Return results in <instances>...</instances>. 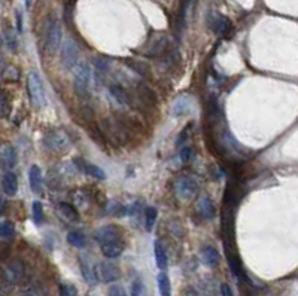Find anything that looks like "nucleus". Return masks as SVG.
<instances>
[{"label": "nucleus", "mask_w": 298, "mask_h": 296, "mask_svg": "<svg viewBox=\"0 0 298 296\" xmlns=\"http://www.w3.org/2000/svg\"><path fill=\"white\" fill-rule=\"evenodd\" d=\"M27 92H28V98L33 107L36 109H42L46 104V95H45V87L42 82V78L39 76L38 71L31 70L27 75Z\"/></svg>", "instance_id": "f257e3e1"}, {"label": "nucleus", "mask_w": 298, "mask_h": 296, "mask_svg": "<svg viewBox=\"0 0 298 296\" xmlns=\"http://www.w3.org/2000/svg\"><path fill=\"white\" fill-rule=\"evenodd\" d=\"M191 157H192V149L186 144L184 149L181 151V161L186 164V162H189L191 161Z\"/></svg>", "instance_id": "c9c22d12"}, {"label": "nucleus", "mask_w": 298, "mask_h": 296, "mask_svg": "<svg viewBox=\"0 0 298 296\" xmlns=\"http://www.w3.org/2000/svg\"><path fill=\"white\" fill-rule=\"evenodd\" d=\"M92 296H95V295H92Z\"/></svg>", "instance_id": "a18cd8bd"}, {"label": "nucleus", "mask_w": 298, "mask_h": 296, "mask_svg": "<svg viewBox=\"0 0 298 296\" xmlns=\"http://www.w3.org/2000/svg\"><path fill=\"white\" fill-rule=\"evenodd\" d=\"M157 284H158V292L160 296H172V283H170V278L169 275L161 271L157 277Z\"/></svg>", "instance_id": "393cba45"}, {"label": "nucleus", "mask_w": 298, "mask_h": 296, "mask_svg": "<svg viewBox=\"0 0 298 296\" xmlns=\"http://www.w3.org/2000/svg\"><path fill=\"white\" fill-rule=\"evenodd\" d=\"M185 296H200V295H198V292H197L194 287H186V290H185Z\"/></svg>", "instance_id": "79ce46f5"}, {"label": "nucleus", "mask_w": 298, "mask_h": 296, "mask_svg": "<svg viewBox=\"0 0 298 296\" xmlns=\"http://www.w3.org/2000/svg\"><path fill=\"white\" fill-rule=\"evenodd\" d=\"M138 91L139 95L142 97V100H145V101H148V103H157V95H155V92L152 91L149 87H146L145 84H139L138 85Z\"/></svg>", "instance_id": "c85d7f7f"}, {"label": "nucleus", "mask_w": 298, "mask_h": 296, "mask_svg": "<svg viewBox=\"0 0 298 296\" xmlns=\"http://www.w3.org/2000/svg\"><path fill=\"white\" fill-rule=\"evenodd\" d=\"M219 293H221V296H234L233 289L229 287V284H227V283H222L219 286Z\"/></svg>", "instance_id": "4c0bfd02"}, {"label": "nucleus", "mask_w": 298, "mask_h": 296, "mask_svg": "<svg viewBox=\"0 0 298 296\" xmlns=\"http://www.w3.org/2000/svg\"><path fill=\"white\" fill-rule=\"evenodd\" d=\"M79 63V48L72 41L68 39L61 48V64L68 70H73Z\"/></svg>", "instance_id": "6e6552de"}, {"label": "nucleus", "mask_w": 298, "mask_h": 296, "mask_svg": "<svg viewBox=\"0 0 298 296\" xmlns=\"http://www.w3.org/2000/svg\"><path fill=\"white\" fill-rule=\"evenodd\" d=\"M24 268L23 264L20 262H12L6 267V271H5V277L9 283H18L21 278H23Z\"/></svg>", "instance_id": "6ab92c4d"}, {"label": "nucleus", "mask_w": 298, "mask_h": 296, "mask_svg": "<svg viewBox=\"0 0 298 296\" xmlns=\"http://www.w3.org/2000/svg\"><path fill=\"white\" fill-rule=\"evenodd\" d=\"M108 213H111V214H114V216L121 217V216L127 214V207L121 204L119 201H111L109 205H108Z\"/></svg>", "instance_id": "7c9ffc66"}, {"label": "nucleus", "mask_w": 298, "mask_h": 296, "mask_svg": "<svg viewBox=\"0 0 298 296\" xmlns=\"http://www.w3.org/2000/svg\"><path fill=\"white\" fill-rule=\"evenodd\" d=\"M186 131H188V127L185 128L182 133H181V136H179V138H178V141H176V146H182V144H184L185 138H186Z\"/></svg>", "instance_id": "a19ab883"}, {"label": "nucleus", "mask_w": 298, "mask_h": 296, "mask_svg": "<svg viewBox=\"0 0 298 296\" xmlns=\"http://www.w3.org/2000/svg\"><path fill=\"white\" fill-rule=\"evenodd\" d=\"M109 296H128V295H127V292H125V289H124V287H121V286H114V287H111V290H109Z\"/></svg>", "instance_id": "e433bc0d"}, {"label": "nucleus", "mask_w": 298, "mask_h": 296, "mask_svg": "<svg viewBox=\"0 0 298 296\" xmlns=\"http://www.w3.org/2000/svg\"><path fill=\"white\" fill-rule=\"evenodd\" d=\"M94 240L98 243V246H103V244H109V243H114V241L124 240V235H122V231L119 227L111 224V225H106V227L97 229L95 234H94Z\"/></svg>", "instance_id": "423d86ee"}, {"label": "nucleus", "mask_w": 298, "mask_h": 296, "mask_svg": "<svg viewBox=\"0 0 298 296\" xmlns=\"http://www.w3.org/2000/svg\"><path fill=\"white\" fill-rule=\"evenodd\" d=\"M97 280H102L103 283H114L119 278V268L114 265L112 262H103L95 267Z\"/></svg>", "instance_id": "9d476101"}, {"label": "nucleus", "mask_w": 298, "mask_h": 296, "mask_svg": "<svg viewBox=\"0 0 298 296\" xmlns=\"http://www.w3.org/2000/svg\"><path fill=\"white\" fill-rule=\"evenodd\" d=\"M192 109H194L192 98L188 97V95H182V97H179V98L175 100V103L172 106V115L176 116V118H181V116L191 114Z\"/></svg>", "instance_id": "f8f14e48"}, {"label": "nucleus", "mask_w": 298, "mask_h": 296, "mask_svg": "<svg viewBox=\"0 0 298 296\" xmlns=\"http://www.w3.org/2000/svg\"><path fill=\"white\" fill-rule=\"evenodd\" d=\"M75 162H76V165H78V168L81 171H84L87 176H90L92 179H97V180H105L106 179V174H105V171L100 167H97L94 164H90V162H85V161L82 160H76Z\"/></svg>", "instance_id": "2eb2a0df"}, {"label": "nucleus", "mask_w": 298, "mask_h": 296, "mask_svg": "<svg viewBox=\"0 0 298 296\" xmlns=\"http://www.w3.org/2000/svg\"><path fill=\"white\" fill-rule=\"evenodd\" d=\"M15 235V227L12 222L9 220H3L0 222V238L3 240H9Z\"/></svg>", "instance_id": "c756f323"}, {"label": "nucleus", "mask_w": 298, "mask_h": 296, "mask_svg": "<svg viewBox=\"0 0 298 296\" xmlns=\"http://www.w3.org/2000/svg\"><path fill=\"white\" fill-rule=\"evenodd\" d=\"M131 296H148L146 295V287L140 280H135L131 284Z\"/></svg>", "instance_id": "72a5a7b5"}, {"label": "nucleus", "mask_w": 298, "mask_h": 296, "mask_svg": "<svg viewBox=\"0 0 298 296\" xmlns=\"http://www.w3.org/2000/svg\"><path fill=\"white\" fill-rule=\"evenodd\" d=\"M17 30L23 33V15L21 12H17Z\"/></svg>", "instance_id": "ea45409f"}, {"label": "nucleus", "mask_w": 298, "mask_h": 296, "mask_svg": "<svg viewBox=\"0 0 298 296\" xmlns=\"http://www.w3.org/2000/svg\"><path fill=\"white\" fill-rule=\"evenodd\" d=\"M60 296H78V289L72 283H61L58 286Z\"/></svg>", "instance_id": "473e14b6"}, {"label": "nucleus", "mask_w": 298, "mask_h": 296, "mask_svg": "<svg viewBox=\"0 0 298 296\" xmlns=\"http://www.w3.org/2000/svg\"><path fill=\"white\" fill-rule=\"evenodd\" d=\"M154 254H155L157 267L160 268L161 271H165L167 267H169V259H167L165 249H164V246L161 244L160 241H155V244H154Z\"/></svg>", "instance_id": "5701e85b"}, {"label": "nucleus", "mask_w": 298, "mask_h": 296, "mask_svg": "<svg viewBox=\"0 0 298 296\" xmlns=\"http://www.w3.org/2000/svg\"><path fill=\"white\" fill-rule=\"evenodd\" d=\"M175 192H176V195L181 200L189 201V200L197 197V194H198V183L195 182V179H192L191 176H181L175 182Z\"/></svg>", "instance_id": "20e7f679"}, {"label": "nucleus", "mask_w": 298, "mask_h": 296, "mask_svg": "<svg viewBox=\"0 0 298 296\" xmlns=\"http://www.w3.org/2000/svg\"><path fill=\"white\" fill-rule=\"evenodd\" d=\"M124 249H125L124 240H121V241H114V243L100 246V250L103 253V256L108 257V259H116V257H119V256L122 254Z\"/></svg>", "instance_id": "a211bd4d"}, {"label": "nucleus", "mask_w": 298, "mask_h": 296, "mask_svg": "<svg viewBox=\"0 0 298 296\" xmlns=\"http://www.w3.org/2000/svg\"><path fill=\"white\" fill-rule=\"evenodd\" d=\"M45 44L46 49L51 54H54L61 44V27L55 20H48L46 21Z\"/></svg>", "instance_id": "0eeeda50"}, {"label": "nucleus", "mask_w": 298, "mask_h": 296, "mask_svg": "<svg viewBox=\"0 0 298 296\" xmlns=\"http://www.w3.org/2000/svg\"><path fill=\"white\" fill-rule=\"evenodd\" d=\"M109 94L112 95L115 101L121 106H127L130 104V98H128V94L125 92V90L121 87V85H116V84H112L109 87Z\"/></svg>", "instance_id": "4be33fe9"}, {"label": "nucleus", "mask_w": 298, "mask_h": 296, "mask_svg": "<svg viewBox=\"0 0 298 296\" xmlns=\"http://www.w3.org/2000/svg\"><path fill=\"white\" fill-rule=\"evenodd\" d=\"M79 267H81V273H82V275H84V278H85L87 283H90V284L97 283L95 268L92 267L90 259H88L85 254H81V256H79Z\"/></svg>", "instance_id": "dca6fc26"}, {"label": "nucleus", "mask_w": 298, "mask_h": 296, "mask_svg": "<svg viewBox=\"0 0 298 296\" xmlns=\"http://www.w3.org/2000/svg\"><path fill=\"white\" fill-rule=\"evenodd\" d=\"M167 49H169V38L167 36H158V38L151 41V45L148 46V49H146V55L152 57V58H157V57L164 55L167 52Z\"/></svg>", "instance_id": "ddd939ff"}, {"label": "nucleus", "mask_w": 298, "mask_h": 296, "mask_svg": "<svg viewBox=\"0 0 298 296\" xmlns=\"http://www.w3.org/2000/svg\"><path fill=\"white\" fill-rule=\"evenodd\" d=\"M91 68L87 63L81 61L78 63V66L75 67V76H73V88L75 92L82 97L87 98L90 95L91 90Z\"/></svg>", "instance_id": "f03ea898"}, {"label": "nucleus", "mask_w": 298, "mask_h": 296, "mask_svg": "<svg viewBox=\"0 0 298 296\" xmlns=\"http://www.w3.org/2000/svg\"><path fill=\"white\" fill-rule=\"evenodd\" d=\"M28 184L33 194H42L44 189V177H42V170L39 165H31L28 170Z\"/></svg>", "instance_id": "4468645a"}, {"label": "nucleus", "mask_w": 298, "mask_h": 296, "mask_svg": "<svg viewBox=\"0 0 298 296\" xmlns=\"http://www.w3.org/2000/svg\"><path fill=\"white\" fill-rule=\"evenodd\" d=\"M2 188L5 191V194L8 197H14L17 195L18 192V179L15 176V173L12 171H6L3 174V179H2Z\"/></svg>", "instance_id": "f3484780"}, {"label": "nucleus", "mask_w": 298, "mask_h": 296, "mask_svg": "<svg viewBox=\"0 0 298 296\" xmlns=\"http://www.w3.org/2000/svg\"><path fill=\"white\" fill-rule=\"evenodd\" d=\"M31 219L36 225H42L45 222L44 207L39 201H33V204H31Z\"/></svg>", "instance_id": "cd10ccee"}, {"label": "nucleus", "mask_w": 298, "mask_h": 296, "mask_svg": "<svg viewBox=\"0 0 298 296\" xmlns=\"http://www.w3.org/2000/svg\"><path fill=\"white\" fill-rule=\"evenodd\" d=\"M157 217H158V211H157L155 207H146L145 208V228L148 232H151L152 228L155 227Z\"/></svg>", "instance_id": "bb28decb"}, {"label": "nucleus", "mask_w": 298, "mask_h": 296, "mask_svg": "<svg viewBox=\"0 0 298 296\" xmlns=\"http://www.w3.org/2000/svg\"><path fill=\"white\" fill-rule=\"evenodd\" d=\"M197 211L198 214L206 219V220H212L215 217V207L210 198H202L197 204Z\"/></svg>", "instance_id": "412c9836"}, {"label": "nucleus", "mask_w": 298, "mask_h": 296, "mask_svg": "<svg viewBox=\"0 0 298 296\" xmlns=\"http://www.w3.org/2000/svg\"><path fill=\"white\" fill-rule=\"evenodd\" d=\"M2 66H3V60H2V57H0V68H2Z\"/></svg>", "instance_id": "37998d69"}, {"label": "nucleus", "mask_w": 298, "mask_h": 296, "mask_svg": "<svg viewBox=\"0 0 298 296\" xmlns=\"http://www.w3.org/2000/svg\"><path fill=\"white\" fill-rule=\"evenodd\" d=\"M68 241L76 249H85L88 246V240L84 232L81 231H70L68 232Z\"/></svg>", "instance_id": "b1692460"}, {"label": "nucleus", "mask_w": 298, "mask_h": 296, "mask_svg": "<svg viewBox=\"0 0 298 296\" xmlns=\"http://www.w3.org/2000/svg\"><path fill=\"white\" fill-rule=\"evenodd\" d=\"M94 67H95V73L97 75H100V76H105L108 71H109V63L105 60V58H95L94 60Z\"/></svg>", "instance_id": "2f4dec72"}, {"label": "nucleus", "mask_w": 298, "mask_h": 296, "mask_svg": "<svg viewBox=\"0 0 298 296\" xmlns=\"http://www.w3.org/2000/svg\"><path fill=\"white\" fill-rule=\"evenodd\" d=\"M27 296H33V295H27Z\"/></svg>", "instance_id": "c03bdc74"}, {"label": "nucleus", "mask_w": 298, "mask_h": 296, "mask_svg": "<svg viewBox=\"0 0 298 296\" xmlns=\"http://www.w3.org/2000/svg\"><path fill=\"white\" fill-rule=\"evenodd\" d=\"M18 162V155L17 151L14 149V146L3 143L0 144V164L3 168H6L8 171H11Z\"/></svg>", "instance_id": "9b49d317"}, {"label": "nucleus", "mask_w": 298, "mask_h": 296, "mask_svg": "<svg viewBox=\"0 0 298 296\" xmlns=\"http://www.w3.org/2000/svg\"><path fill=\"white\" fill-rule=\"evenodd\" d=\"M60 213L70 220V222H78L79 220V213L78 210L75 208V205L69 204V203H60Z\"/></svg>", "instance_id": "a878e982"}, {"label": "nucleus", "mask_w": 298, "mask_h": 296, "mask_svg": "<svg viewBox=\"0 0 298 296\" xmlns=\"http://www.w3.org/2000/svg\"><path fill=\"white\" fill-rule=\"evenodd\" d=\"M207 24H209L210 30H213L219 36H228L233 30L231 21L227 17H224L222 14H218V12H210L207 15Z\"/></svg>", "instance_id": "1a4fd4ad"}, {"label": "nucleus", "mask_w": 298, "mask_h": 296, "mask_svg": "<svg viewBox=\"0 0 298 296\" xmlns=\"http://www.w3.org/2000/svg\"><path fill=\"white\" fill-rule=\"evenodd\" d=\"M102 131H103V136L106 137L111 143H114L115 146H122L128 140L127 130L115 118H106L102 122Z\"/></svg>", "instance_id": "7ed1b4c3"}, {"label": "nucleus", "mask_w": 298, "mask_h": 296, "mask_svg": "<svg viewBox=\"0 0 298 296\" xmlns=\"http://www.w3.org/2000/svg\"><path fill=\"white\" fill-rule=\"evenodd\" d=\"M202 257H203V262L206 264L207 267H210V268L218 267L219 262H221L219 251L216 250L215 247H212V246L203 247V250H202Z\"/></svg>", "instance_id": "aec40b11"}, {"label": "nucleus", "mask_w": 298, "mask_h": 296, "mask_svg": "<svg viewBox=\"0 0 298 296\" xmlns=\"http://www.w3.org/2000/svg\"><path fill=\"white\" fill-rule=\"evenodd\" d=\"M6 42H8V46L14 51V49H17V39H15V36L12 34V33H9L8 36H6Z\"/></svg>", "instance_id": "58836bf2"}, {"label": "nucleus", "mask_w": 298, "mask_h": 296, "mask_svg": "<svg viewBox=\"0 0 298 296\" xmlns=\"http://www.w3.org/2000/svg\"><path fill=\"white\" fill-rule=\"evenodd\" d=\"M44 144L48 151L63 152L70 146V138L63 130H55L44 137Z\"/></svg>", "instance_id": "39448f33"}, {"label": "nucleus", "mask_w": 298, "mask_h": 296, "mask_svg": "<svg viewBox=\"0 0 298 296\" xmlns=\"http://www.w3.org/2000/svg\"><path fill=\"white\" fill-rule=\"evenodd\" d=\"M9 109H11V106H9L8 95H6V92L0 90V116H6L9 114Z\"/></svg>", "instance_id": "f704fd0d"}]
</instances>
